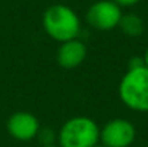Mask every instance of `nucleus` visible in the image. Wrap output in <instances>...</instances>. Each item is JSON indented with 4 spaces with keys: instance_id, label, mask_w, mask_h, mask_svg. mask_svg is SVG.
<instances>
[{
    "instance_id": "obj_3",
    "label": "nucleus",
    "mask_w": 148,
    "mask_h": 147,
    "mask_svg": "<svg viewBox=\"0 0 148 147\" xmlns=\"http://www.w3.org/2000/svg\"><path fill=\"white\" fill-rule=\"evenodd\" d=\"M101 128L95 120L76 115L66 120L58 131L59 147H95L99 143Z\"/></svg>"
},
{
    "instance_id": "obj_6",
    "label": "nucleus",
    "mask_w": 148,
    "mask_h": 147,
    "mask_svg": "<svg viewBox=\"0 0 148 147\" xmlns=\"http://www.w3.org/2000/svg\"><path fill=\"white\" fill-rule=\"evenodd\" d=\"M6 128L12 139L17 141H30L36 139L40 128V123L32 112L17 111L9 117Z\"/></svg>"
},
{
    "instance_id": "obj_13",
    "label": "nucleus",
    "mask_w": 148,
    "mask_h": 147,
    "mask_svg": "<svg viewBox=\"0 0 148 147\" xmlns=\"http://www.w3.org/2000/svg\"><path fill=\"white\" fill-rule=\"evenodd\" d=\"M95 147H105V146H102L101 143H98V144H97V146H95Z\"/></svg>"
},
{
    "instance_id": "obj_7",
    "label": "nucleus",
    "mask_w": 148,
    "mask_h": 147,
    "mask_svg": "<svg viewBox=\"0 0 148 147\" xmlns=\"http://www.w3.org/2000/svg\"><path fill=\"white\" fill-rule=\"evenodd\" d=\"M86 53V45L76 38L60 43L56 52V61L63 69H75L85 61Z\"/></svg>"
},
{
    "instance_id": "obj_5",
    "label": "nucleus",
    "mask_w": 148,
    "mask_h": 147,
    "mask_svg": "<svg viewBox=\"0 0 148 147\" xmlns=\"http://www.w3.org/2000/svg\"><path fill=\"white\" fill-rule=\"evenodd\" d=\"M135 139V126L127 118H112L106 121L99 133V143L105 147H130Z\"/></svg>"
},
{
    "instance_id": "obj_4",
    "label": "nucleus",
    "mask_w": 148,
    "mask_h": 147,
    "mask_svg": "<svg viewBox=\"0 0 148 147\" xmlns=\"http://www.w3.org/2000/svg\"><path fill=\"white\" fill-rule=\"evenodd\" d=\"M122 14V7L114 0H97L86 10L85 19L95 30L108 32L118 28Z\"/></svg>"
},
{
    "instance_id": "obj_1",
    "label": "nucleus",
    "mask_w": 148,
    "mask_h": 147,
    "mask_svg": "<svg viewBox=\"0 0 148 147\" xmlns=\"http://www.w3.org/2000/svg\"><path fill=\"white\" fill-rule=\"evenodd\" d=\"M42 25L46 35L59 43L76 39L81 33L79 16L72 7L62 3L52 4L43 12Z\"/></svg>"
},
{
    "instance_id": "obj_9",
    "label": "nucleus",
    "mask_w": 148,
    "mask_h": 147,
    "mask_svg": "<svg viewBox=\"0 0 148 147\" xmlns=\"http://www.w3.org/2000/svg\"><path fill=\"white\" fill-rule=\"evenodd\" d=\"M36 139L40 141L42 147L52 146V144H55V141L58 140V133H55L49 127H43V128L40 127V128H39V133H38V136H36Z\"/></svg>"
},
{
    "instance_id": "obj_10",
    "label": "nucleus",
    "mask_w": 148,
    "mask_h": 147,
    "mask_svg": "<svg viewBox=\"0 0 148 147\" xmlns=\"http://www.w3.org/2000/svg\"><path fill=\"white\" fill-rule=\"evenodd\" d=\"M114 1L121 7H132V6L138 4L141 0H114Z\"/></svg>"
},
{
    "instance_id": "obj_2",
    "label": "nucleus",
    "mask_w": 148,
    "mask_h": 147,
    "mask_svg": "<svg viewBox=\"0 0 148 147\" xmlns=\"http://www.w3.org/2000/svg\"><path fill=\"white\" fill-rule=\"evenodd\" d=\"M121 102L132 111L148 112V68H128L118 85Z\"/></svg>"
},
{
    "instance_id": "obj_8",
    "label": "nucleus",
    "mask_w": 148,
    "mask_h": 147,
    "mask_svg": "<svg viewBox=\"0 0 148 147\" xmlns=\"http://www.w3.org/2000/svg\"><path fill=\"white\" fill-rule=\"evenodd\" d=\"M118 28L122 30L124 35L131 36V38H138L144 33L145 23L141 16H138L135 13H125V14H122Z\"/></svg>"
},
{
    "instance_id": "obj_12",
    "label": "nucleus",
    "mask_w": 148,
    "mask_h": 147,
    "mask_svg": "<svg viewBox=\"0 0 148 147\" xmlns=\"http://www.w3.org/2000/svg\"><path fill=\"white\" fill-rule=\"evenodd\" d=\"M43 147H59V146H56V144H52V146H43Z\"/></svg>"
},
{
    "instance_id": "obj_11",
    "label": "nucleus",
    "mask_w": 148,
    "mask_h": 147,
    "mask_svg": "<svg viewBox=\"0 0 148 147\" xmlns=\"http://www.w3.org/2000/svg\"><path fill=\"white\" fill-rule=\"evenodd\" d=\"M143 61H144V65L148 68V46L145 49V52H144V56H143Z\"/></svg>"
}]
</instances>
